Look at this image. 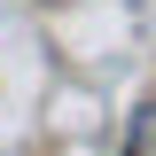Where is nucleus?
Listing matches in <instances>:
<instances>
[{"mask_svg": "<svg viewBox=\"0 0 156 156\" xmlns=\"http://www.w3.org/2000/svg\"><path fill=\"white\" fill-rule=\"evenodd\" d=\"M133 156H156V101H140L133 117Z\"/></svg>", "mask_w": 156, "mask_h": 156, "instance_id": "1", "label": "nucleus"}]
</instances>
